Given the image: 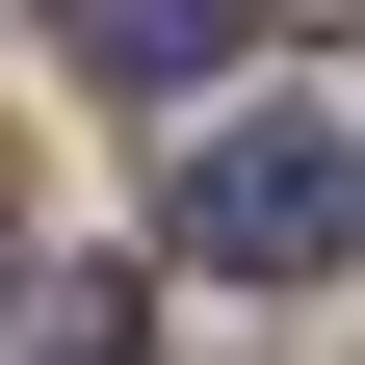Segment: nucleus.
<instances>
[{
	"instance_id": "1",
	"label": "nucleus",
	"mask_w": 365,
	"mask_h": 365,
	"mask_svg": "<svg viewBox=\"0 0 365 365\" xmlns=\"http://www.w3.org/2000/svg\"><path fill=\"white\" fill-rule=\"evenodd\" d=\"M339 235H365V157H339V130L261 105V130H209V157H182V261H209V287H313Z\"/></svg>"
},
{
	"instance_id": "2",
	"label": "nucleus",
	"mask_w": 365,
	"mask_h": 365,
	"mask_svg": "<svg viewBox=\"0 0 365 365\" xmlns=\"http://www.w3.org/2000/svg\"><path fill=\"white\" fill-rule=\"evenodd\" d=\"M78 26V78H130V105H182V78L235 53V0H53Z\"/></svg>"
},
{
	"instance_id": "3",
	"label": "nucleus",
	"mask_w": 365,
	"mask_h": 365,
	"mask_svg": "<svg viewBox=\"0 0 365 365\" xmlns=\"http://www.w3.org/2000/svg\"><path fill=\"white\" fill-rule=\"evenodd\" d=\"M313 26H365V0H313Z\"/></svg>"
}]
</instances>
